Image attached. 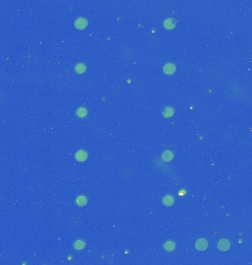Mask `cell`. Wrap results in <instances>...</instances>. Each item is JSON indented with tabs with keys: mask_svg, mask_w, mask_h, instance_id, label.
Returning a JSON list of instances; mask_svg holds the SVG:
<instances>
[{
	"mask_svg": "<svg viewBox=\"0 0 252 265\" xmlns=\"http://www.w3.org/2000/svg\"><path fill=\"white\" fill-rule=\"evenodd\" d=\"M195 248L199 251H204L207 249L209 246V243L207 240L204 238H200L195 243Z\"/></svg>",
	"mask_w": 252,
	"mask_h": 265,
	"instance_id": "6da1fadb",
	"label": "cell"
},
{
	"mask_svg": "<svg viewBox=\"0 0 252 265\" xmlns=\"http://www.w3.org/2000/svg\"><path fill=\"white\" fill-rule=\"evenodd\" d=\"M217 247L220 251L226 252L230 248V242L227 239H221L217 242Z\"/></svg>",
	"mask_w": 252,
	"mask_h": 265,
	"instance_id": "7a4b0ae2",
	"label": "cell"
},
{
	"mask_svg": "<svg viewBox=\"0 0 252 265\" xmlns=\"http://www.w3.org/2000/svg\"><path fill=\"white\" fill-rule=\"evenodd\" d=\"M87 24H88L87 20H86V18H83V17H80V18H77L75 21V27L79 29H83L86 28Z\"/></svg>",
	"mask_w": 252,
	"mask_h": 265,
	"instance_id": "3957f363",
	"label": "cell"
},
{
	"mask_svg": "<svg viewBox=\"0 0 252 265\" xmlns=\"http://www.w3.org/2000/svg\"><path fill=\"white\" fill-rule=\"evenodd\" d=\"M75 159L79 162L84 161L85 160H86L88 157V153L86 150H78L76 153H75Z\"/></svg>",
	"mask_w": 252,
	"mask_h": 265,
	"instance_id": "277c9868",
	"label": "cell"
},
{
	"mask_svg": "<svg viewBox=\"0 0 252 265\" xmlns=\"http://www.w3.org/2000/svg\"><path fill=\"white\" fill-rule=\"evenodd\" d=\"M176 247V243H175V242L172 241V240H168V241L165 242L163 245L164 249L167 252H172V251L175 250Z\"/></svg>",
	"mask_w": 252,
	"mask_h": 265,
	"instance_id": "5b68a950",
	"label": "cell"
},
{
	"mask_svg": "<svg viewBox=\"0 0 252 265\" xmlns=\"http://www.w3.org/2000/svg\"><path fill=\"white\" fill-rule=\"evenodd\" d=\"M175 202V198L173 196L170 195H165V197L162 199V203L165 206H170L174 203Z\"/></svg>",
	"mask_w": 252,
	"mask_h": 265,
	"instance_id": "8992f818",
	"label": "cell"
},
{
	"mask_svg": "<svg viewBox=\"0 0 252 265\" xmlns=\"http://www.w3.org/2000/svg\"><path fill=\"white\" fill-rule=\"evenodd\" d=\"M162 159L165 162L170 161L173 159V153L170 150H165L162 154Z\"/></svg>",
	"mask_w": 252,
	"mask_h": 265,
	"instance_id": "52a82bcc",
	"label": "cell"
},
{
	"mask_svg": "<svg viewBox=\"0 0 252 265\" xmlns=\"http://www.w3.org/2000/svg\"><path fill=\"white\" fill-rule=\"evenodd\" d=\"M87 202V197L86 196H84V195H79L78 197L76 198V200H75V203L80 207H83V206H86Z\"/></svg>",
	"mask_w": 252,
	"mask_h": 265,
	"instance_id": "ba28073f",
	"label": "cell"
},
{
	"mask_svg": "<svg viewBox=\"0 0 252 265\" xmlns=\"http://www.w3.org/2000/svg\"><path fill=\"white\" fill-rule=\"evenodd\" d=\"M176 26V21L172 18H168L164 22V27L168 29H173Z\"/></svg>",
	"mask_w": 252,
	"mask_h": 265,
	"instance_id": "9c48e42d",
	"label": "cell"
},
{
	"mask_svg": "<svg viewBox=\"0 0 252 265\" xmlns=\"http://www.w3.org/2000/svg\"><path fill=\"white\" fill-rule=\"evenodd\" d=\"M176 71V66L173 63H168L164 66V72L167 74H173Z\"/></svg>",
	"mask_w": 252,
	"mask_h": 265,
	"instance_id": "30bf717a",
	"label": "cell"
},
{
	"mask_svg": "<svg viewBox=\"0 0 252 265\" xmlns=\"http://www.w3.org/2000/svg\"><path fill=\"white\" fill-rule=\"evenodd\" d=\"M85 246H86V243L82 239H77L74 242V248L77 250H83L85 247Z\"/></svg>",
	"mask_w": 252,
	"mask_h": 265,
	"instance_id": "8fae6325",
	"label": "cell"
},
{
	"mask_svg": "<svg viewBox=\"0 0 252 265\" xmlns=\"http://www.w3.org/2000/svg\"><path fill=\"white\" fill-rule=\"evenodd\" d=\"M162 114H163V116L165 117H170L174 114V111L170 107H167V108H165L164 109Z\"/></svg>",
	"mask_w": 252,
	"mask_h": 265,
	"instance_id": "7c38bea8",
	"label": "cell"
},
{
	"mask_svg": "<svg viewBox=\"0 0 252 265\" xmlns=\"http://www.w3.org/2000/svg\"><path fill=\"white\" fill-rule=\"evenodd\" d=\"M87 114H88V111H87V110H86V108H83V107H81V108H79L76 111L77 116L80 118H84L85 117H86Z\"/></svg>",
	"mask_w": 252,
	"mask_h": 265,
	"instance_id": "4fadbf2b",
	"label": "cell"
},
{
	"mask_svg": "<svg viewBox=\"0 0 252 265\" xmlns=\"http://www.w3.org/2000/svg\"><path fill=\"white\" fill-rule=\"evenodd\" d=\"M75 72H76L77 73H78V74L83 73V72H84L86 69V65H84L83 63H78V64L75 66Z\"/></svg>",
	"mask_w": 252,
	"mask_h": 265,
	"instance_id": "5bb4252c",
	"label": "cell"
},
{
	"mask_svg": "<svg viewBox=\"0 0 252 265\" xmlns=\"http://www.w3.org/2000/svg\"><path fill=\"white\" fill-rule=\"evenodd\" d=\"M184 194H186V191H181V192H179V195H180V196H182V195H184Z\"/></svg>",
	"mask_w": 252,
	"mask_h": 265,
	"instance_id": "9a60e30c",
	"label": "cell"
}]
</instances>
